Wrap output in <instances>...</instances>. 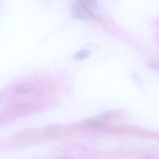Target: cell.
Masks as SVG:
<instances>
[{"mask_svg": "<svg viewBox=\"0 0 159 159\" xmlns=\"http://www.w3.org/2000/svg\"><path fill=\"white\" fill-rule=\"evenodd\" d=\"M71 12L72 16L75 19L82 20L87 19L88 15L80 4L75 2L71 7Z\"/></svg>", "mask_w": 159, "mask_h": 159, "instance_id": "2", "label": "cell"}, {"mask_svg": "<svg viewBox=\"0 0 159 159\" xmlns=\"http://www.w3.org/2000/svg\"><path fill=\"white\" fill-rule=\"evenodd\" d=\"M90 53L89 51L85 49H82L74 55V58L78 60H82L87 58L90 55Z\"/></svg>", "mask_w": 159, "mask_h": 159, "instance_id": "4", "label": "cell"}, {"mask_svg": "<svg viewBox=\"0 0 159 159\" xmlns=\"http://www.w3.org/2000/svg\"><path fill=\"white\" fill-rule=\"evenodd\" d=\"M44 134L48 137H54L58 134V128L56 126H48L44 129Z\"/></svg>", "mask_w": 159, "mask_h": 159, "instance_id": "3", "label": "cell"}, {"mask_svg": "<svg viewBox=\"0 0 159 159\" xmlns=\"http://www.w3.org/2000/svg\"><path fill=\"white\" fill-rule=\"evenodd\" d=\"M80 4L88 16L98 21H101V17L97 12L96 0H80Z\"/></svg>", "mask_w": 159, "mask_h": 159, "instance_id": "1", "label": "cell"}]
</instances>
